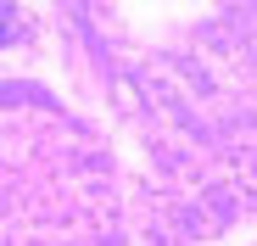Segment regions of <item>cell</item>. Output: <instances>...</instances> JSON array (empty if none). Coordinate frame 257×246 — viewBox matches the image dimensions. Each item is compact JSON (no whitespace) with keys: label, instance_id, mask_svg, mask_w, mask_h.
Segmentation results:
<instances>
[{"label":"cell","instance_id":"cell-1","mask_svg":"<svg viewBox=\"0 0 257 246\" xmlns=\"http://www.w3.org/2000/svg\"><path fill=\"white\" fill-rule=\"evenodd\" d=\"M0 39H6V23H0Z\"/></svg>","mask_w":257,"mask_h":246}]
</instances>
